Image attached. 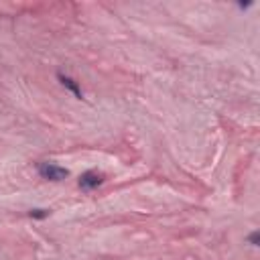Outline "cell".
<instances>
[{
    "label": "cell",
    "mask_w": 260,
    "mask_h": 260,
    "mask_svg": "<svg viewBox=\"0 0 260 260\" xmlns=\"http://www.w3.org/2000/svg\"><path fill=\"white\" fill-rule=\"evenodd\" d=\"M31 215H33V218H45L47 211H45V209H35V211H31Z\"/></svg>",
    "instance_id": "cell-4"
},
{
    "label": "cell",
    "mask_w": 260,
    "mask_h": 260,
    "mask_svg": "<svg viewBox=\"0 0 260 260\" xmlns=\"http://www.w3.org/2000/svg\"><path fill=\"white\" fill-rule=\"evenodd\" d=\"M100 183H102V175H98L96 171H88V173H83L79 177V187L81 189H94Z\"/></svg>",
    "instance_id": "cell-2"
},
{
    "label": "cell",
    "mask_w": 260,
    "mask_h": 260,
    "mask_svg": "<svg viewBox=\"0 0 260 260\" xmlns=\"http://www.w3.org/2000/svg\"><path fill=\"white\" fill-rule=\"evenodd\" d=\"M59 79H61V83H63V85H65V88H67V90H69V92H71V94H73L75 98H81V92H79V88L75 85V81H73L71 77H65V75H59Z\"/></svg>",
    "instance_id": "cell-3"
},
{
    "label": "cell",
    "mask_w": 260,
    "mask_h": 260,
    "mask_svg": "<svg viewBox=\"0 0 260 260\" xmlns=\"http://www.w3.org/2000/svg\"><path fill=\"white\" fill-rule=\"evenodd\" d=\"M39 173H41L45 179H51V181H63V179L69 175L67 169L57 167V165H53V163H43V165L39 167Z\"/></svg>",
    "instance_id": "cell-1"
},
{
    "label": "cell",
    "mask_w": 260,
    "mask_h": 260,
    "mask_svg": "<svg viewBox=\"0 0 260 260\" xmlns=\"http://www.w3.org/2000/svg\"><path fill=\"white\" fill-rule=\"evenodd\" d=\"M250 242H252V244H254V246H256V244H258V232H254V234H252V236H250Z\"/></svg>",
    "instance_id": "cell-5"
}]
</instances>
